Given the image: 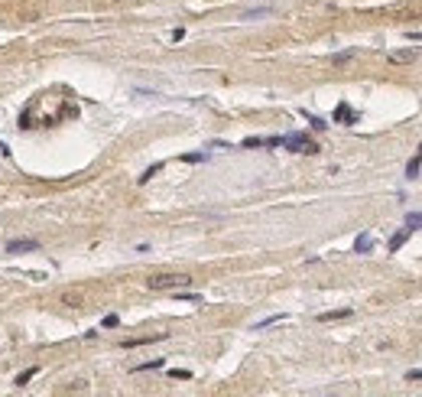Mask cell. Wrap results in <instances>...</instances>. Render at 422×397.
<instances>
[{
	"mask_svg": "<svg viewBox=\"0 0 422 397\" xmlns=\"http://www.w3.org/2000/svg\"><path fill=\"white\" fill-rule=\"evenodd\" d=\"M150 290H185L192 286V277L189 273H156V277L147 280Z\"/></svg>",
	"mask_w": 422,
	"mask_h": 397,
	"instance_id": "6da1fadb",
	"label": "cell"
},
{
	"mask_svg": "<svg viewBox=\"0 0 422 397\" xmlns=\"http://www.w3.org/2000/svg\"><path fill=\"white\" fill-rule=\"evenodd\" d=\"M283 147L293 150V153H318V143L309 134L293 131V134H283Z\"/></svg>",
	"mask_w": 422,
	"mask_h": 397,
	"instance_id": "7a4b0ae2",
	"label": "cell"
},
{
	"mask_svg": "<svg viewBox=\"0 0 422 397\" xmlns=\"http://www.w3.org/2000/svg\"><path fill=\"white\" fill-rule=\"evenodd\" d=\"M26 251H39L36 238H10L7 241V254H26Z\"/></svg>",
	"mask_w": 422,
	"mask_h": 397,
	"instance_id": "3957f363",
	"label": "cell"
},
{
	"mask_svg": "<svg viewBox=\"0 0 422 397\" xmlns=\"http://www.w3.org/2000/svg\"><path fill=\"white\" fill-rule=\"evenodd\" d=\"M335 121H338V124H357V114H354V111H351V108L341 101V105L335 108Z\"/></svg>",
	"mask_w": 422,
	"mask_h": 397,
	"instance_id": "277c9868",
	"label": "cell"
},
{
	"mask_svg": "<svg viewBox=\"0 0 422 397\" xmlns=\"http://www.w3.org/2000/svg\"><path fill=\"white\" fill-rule=\"evenodd\" d=\"M409 235H412V228H403V231H396V235L390 238V244H386V251H390V254H393V251H399L406 241H409Z\"/></svg>",
	"mask_w": 422,
	"mask_h": 397,
	"instance_id": "5b68a950",
	"label": "cell"
},
{
	"mask_svg": "<svg viewBox=\"0 0 422 397\" xmlns=\"http://www.w3.org/2000/svg\"><path fill=\"white\" fill-rule=\"evenodd\" d=\"M373 251V238L364 231V235H357V241H354V254H370Z\"/></svg>",
	"mask_w": 422,
	"mask_h": 397,
	"instance_id": "8992f818",
	"label": "cell"
},
{
	"mask_svg": "<svg viewBox=\"0 0 422 397\" xmlns=\"http://www.w3.org/2000/svg\"><path fill=\"white\" fill-rule=\"evenodd\" d=\"M36 374H39V368L33 365V368H26V371H20V374H17V381H13V384H17V387H26V384H30L33 378H36Z\"/></svg>",
	"mask_w": 422,
	"mask_h": 397,
	"instance_id": "52a82bcc",
	"label": "cell"
},
{
	"mask_svg": "<svg viewBox=\"0 0 422 397\" xmlns=\"http://www.w3.org/2000/svg\"><path fill=\"white\" fill-rule=\"evenodd\" d=\"M419 169H422V153H416L409 163H406V179H416V176H419Z\"/></svg>",
	"mask_w": 422,
	"mask_h": 397,
	"instance_id": "ba28073f",
	"label": "cell"
},
{
	"mask_svg": "<svg viewBox=\"0 0 422 397\" xmlns=\"http://www.w3.org/2000/svg\"><path fill=\"white\" fill-rule=\"evenodd\" d=\"M419 52L416 49H399V52H390V62H412Z\"/></svg>",
	"mask_w": 422,
	"mask_h": 397,
	"instance_id": "9c48e42d",
	"label": "cell"
},
{
	"mask_svg": "<svg viewBox=\"0 0 422 397\" xmlns=\"http://www.w3.org/2000/svg\"><path fill=\"white\" fill-rule=\"evenodd\" d=\"M266 13H273V7H250V10H244V20H253V17H266Z\"/></svg>",
	"mask_w": 422,
	"mask_h": 397,
	"instance_id": "30bf717a",
	"label": "cell"
},
{
	"mask_svg": "<svg viewBox=\"0 0 422 397\" xmlns=\"http://www.w3.org/2000/svg\"><path fill=\"white\" fill-rule=\"evenodd\" d=\"M348 316H351V310H335V313H322L318 319H322V323H331V319H348Z\"/></svg>",
	"mask_w": 422,
	"mask_h": 397,
	"instance_id": "8fae6325",
	"label": "cell"
},
{
	"mask_svg": "<svg viewBox=\"0 0 422 397\" xmlns=\"http://www.w3.org/2000/svg\"><path fill=\"white\" fill-rule=\"evenodd\" d=\"M406 228H412V231L422 228V212H409V215H406Z\"/></svg>",
	"mask_w": 422,
	"mask_h": 397,
	"instance_id": "7c38bea8",
	"label": "cell"
},
{
	"mask_svg": "<svg viewBox=\"0 0 422 397\" xmlns=\"http://www.w3.org/2000/svg\"><path fill=\"white\" fill-rule=\"evenodd\" d=\"M163 365H166L163 358H153V361H143V365H136L133 371H156V368H163Z\"/></svg>",
	"mask_w": 422,
	"mask_h": 397,
	"instance_id": "4fadbf2b",
	"label": "cell"
},
{
	"mask_svg": "<svg viewBox=\"0 0 422 397\" xmlns=\"http://www.w3.org/2000/svg\"><path fill=\"white\" fill-rule=\"evenodd\" d=\"M351 59H354V49H344V52H335V59H331V62H335V65H344V62H351Z\"/></svg>",
	"mask_w": 422,
	"mask_h": 397,
	"instance_id": "5bb4252c",
	"label": "cell"
},
{
	"mask_svg": "<svg viewBox=\"0 0 422 397\" xmlns=\"http://www.w3.org/2000/svg\"><path fill=\"white\" fill-rule=\"evenodd\" d=\"M279 319H286L283 316V313H276V316H266V319H260L257 326H253V329H266V326H273V323H279Z\"/></svg>",
	"mask_w": 422,
	"mask_h": 397,
	"instance_id": "9a60e30c",
	"label": "cell"
},
{
	"mask_svg": "<svg viewBox=\"0 0 422 397\" xmlns=\"http://www.w3.org/2000/svg\"><path fill=\"white\" fill-rule=\"evenodd\" d=\"M101 326H104V329H114V326H120V316H117V313H107V316L101 319Z\"/></svg>",
	"mask_w": 422,
	"mask_h": 397,
	"instance_id": "2e32d148",
	"label": "cell"
},
{
	"mask_svg": "<svg viewBox=\"0 0 422 397\" xmlns=\"http://www.w3.org/2000/svg\"><path fill=\"white\" fill-rule=\"evenodd\" d=\"M159 169H163V163H153V166H150V169H147V173H143V176H140V186H143V182H150V179H153V176L159 173Z\"/></svg>",
	"mask_w": 422,
	"mask_h": 397,
	"instance_id": "e0dca14e",
	"label": "cell"
},
{
	"mask_svg": "<svg viewBox=\"0 0 422 397\" xmlns=\"http://www.w3.org/2000/svg\"><path fill=\"white\" fill-rule=\"evenodd\" d=\"M240 147H247V150H250V147H266V137H247Z\"/></svg>",
	"mask_w": 422,
	"mask_h": 397,
	"instance_id": "ac0fdd59",
	"label": "cell"
},
{
	"mask_svg": "<svg viewBox=\"0 0 422 397\" xmlns=\"http://www.w3.org/2000/svg\"><path fill=\"white\" fill-rule=\"evenodd\" d=\"M169 378H179V381H189V378H192V371H185V368H172V371H169Z\"/></svg>",
	"mask_w": 422,
	"mask_h": 397,
	"instance_id": "d6986e66",
	"label": "cell"
},
{
	"mask_svg": "<svg viewBox=\"0 0 422 397\" xmlns=\"http://www.w3.org/2000/svg\"><path fill=\"white\" fill-rule=\"evenodd\" d=\"M182 160L185 163H205V160H208V153H185Z\"/></svg>",
	"mask_w": 422,
	"mask_h": 397,
	"instance_id": "ffe728a7",
	"label": "cell"
},
{
	"mask_svg": "<svg viewBox=\"0 0 422 397\" xmlns=\"http://www.w3.org/2000/svg\"><path fill=\"white\" fill-rule=\"evenodd\" d=\"M306 118H309V124H312V127H315V131H325V127H328V124H325V121H322V118H312V114H306Z\"/></svg>",
	"mask_w": 422,
	"mask_h": 397,
	"instance_id": "44dd1931",
	"label": "cell"
},
{
	"mask_svg": "<svg viewBox=\"0 0 422 397\" xmlns=\"http://www.w3.org/2000/svg\"><path fill=\"white\" fill-rule=\"evenodd\" d=\"M406 381H422V368H412V371H406Z\"/></svg>",
	"mask_w": 422,
	"mask_h": 397,
	"instance_id": "7402d4cb",
	"label": "cell"
},
{
	"mask_svg": "<svg viewBox=\"0 0 422 397\" xmlns=\"http://www.w3.org/2000/svg\"><path fill=\"white\" fill-rule=\"evenodd\" d=\"M406 39H412V43H422V30H409V33H406Z\"/></svg>",
	"mask_w": 422,
	"mask_h": 397,
	"instance_id": "603a6c76",
	"label": "cell"
},
{
	"mask_svg": "<svg viewBox=\"0 0 422 397\" xmlns=\"http://www.w3.org/2000/svg\"><path fill=\"white\" fill-rule=\"evenodd\" d=\"M182 39H185V30H182V26H179V30H172V43H182Z\"/></svg>",
	"mask_w": 422,
	"mask_h": 397,
	"instance_id": "cb8c5ba5",
	"label": "cell"
},
{
	"mask_svg": "<svg viewBox=\"0 0 422 397\" xmlns=\"http://www.w3.org/2000/svg\"><path fill=\"white\" fill-rule=\"evenodd\" d=\"M419 153H422V143H419Z\"/></svg>",
	"mask_w": 422,
	"mask_h": 397,
	"instance_id": "d4e9b609",
	"label": "cell"
}]
</instances>
